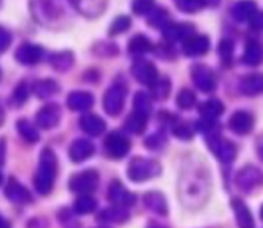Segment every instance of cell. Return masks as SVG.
Masks as SVG:
<instances>
[{"label":"cell","instance_id":"obj_38","mask_svg":"<svg viewBox=\"0 0 263 228\" xmlns=\"http://www.w3.org/2000/svg\"><path fill=\"white\" fill-rule=\"evenodd\" d=\"M172 131L177 138L182 139V141H189L194 137V128L189 123H183V121L174 124Z\"/></svg>","mask_w":263,"mask_h":228},{"label":"cell","instance_id":"obj_34","mask_svg":"<svg viewBox=\"0 0 263 228\" xmlns=\"http://www.w3.org/2000/svg\"><path fill=\"white\" fill-rule=\"evenodd\" d=\"M232 207H234L235 213H236V218L239 224L241 225V227H252V218H250L249 212H248L247 207L244 206V204H242L241 201H239V200H235V201H232Z\"/></svg>","mask_w":263,"mask_h":228},{"label":"cell","instance_id":"obj_4","mask_svg":"<svg viewBox=\"0 0 263 228\" xmlns=\"http://www.w3.org/2000/svg\"><path fill=\"white\" fill-rule=\"evenodd\" d=\"M161 166L158 161L145 158H135L128 166V177L133 182H145L158 177Z\"/></svg>","mask_w":263,"mask_h":228},{"label":"cell","instance_id":"obj_9","mask_svg":"<svg viewBox=\"0 0 263 228\" xmlns=\"http://www.w3.org/2000/svg\"><path fill=\"white\" fill-rule=\"evenodd\" d=\"M105 149L107 155L112 159H121L130 149V142L123 134L112 131L105 139Z\"/></svg>","mask_w":263,"mask_h":228},{"label":"cell","instance_id":"obj_37","mask_svg":"<svg viewBox=\"0 0 263 228\" xmlns=\"http://www.w3.org/2000/svg\"><path fill=\"white\" fill-rule=\"evenodd\" d=\"M262 83L263 80L259 76H249V78H245L242 80L241 89L247 94H253V93H257L258 90L262 89Z\"/></svg>","mask_w":263,"mask_h":228},{"label":"cell","instance_id":"obj_25","mask_svg":"<svg viewBox=\"0 0 263 228\" xmlns=\"http://www.w3.org/2000/svg\"><path fill=\"white\" fill-rule=\"evenodd\" d=\"M223 111H224L223 103H222L219 100H217V98L205 101V102L201 103L200 107H199V112L201 113V116L208 119L218 118Z\"/></svg>","mask_w":263,"mask_h":228},{"label":"cell","instance_id":"obj_53","mask_svg":"<svg viewBox=\"0 0 263 228\" xmlns=\"http://www.w3.org/2000/svg\"><path fill=\"white\" fill-rule=\"evenodd\" d=\"M2 182H3V176H2V173H0V184H2Z\"/></svg>","mask_w":263,"mask_h":228},{"label":"cell","instance_id":"obj_43","mask_svg":"<svg viewBox=\"0 0 263 228\" xmlns=\"http://www.w3.org/2000/svg\"><path fill=\"white\" fill-rule=\"evenodd\" d=\"M260 58H262V52H260L259 48L255 44H250L244 55L245 62L249 63V65H255V63L259 62Z\"/></svg>","mask_w":263,"mask_h":228},{"label":"cell","instance_id":"obj_33","mask_svg":"<svg viewBox=\"0 0 263 228\" xmlns=\"http://www.w3.org/2000/svg\"><path fill=\"white\" fill-rule=\"evenodd\" d=\"M133 106H135V111L143 113V115L150 116L151 111H153V102L148 94L143 92L136 93L135 98H133Z\"/></svg>","mask_w":263,"mask_h":228},{"label":"cell","instance_id":"obj_54","mask_svg":"<svg viewBox=\"0 0 263 228\" xmlns=\"http://www.w3.org/2000/svg\"><path fill=\"white\" fill-rule=\"evenodd\" d=\"M0 76H2V72H0Z\"/></svg>","mask_w":263,"mask_h":228},{"label":"cell","instance_id":"obj_50","mask_svg":"<svg viewBox=\"0 0 263 228\" xmlns=\"http://www.w3.org/2000/svg\"><path fill=\"white\" fill-rule=\"evenodd\" d=\"M204 6H209V7H217L219 4L221 0H203Z\"/></svg>","mask_w":263,"mask_h":228},{"label":"cell","instance_id":"obj_13","mask_svg":"<svg viewBox=\"0 0 263 228\" xmlns=\"http://www.w3.org/2000/svg\"><path fill=\"white\" fill-rule=\"evenodd\" d=\"M211 43L209 39L204 35H191L183 40L182 49L183 53L189 57H197V55L205 54L209 50Z\"/></svg>","mask_w":263,"mask_h":228},{"label":"cell","instance_id":"obj_22","mask_svg":"<svg viewBox=\"0 0 263 228\" xmlns=\"http://www.w3.org/2000/svg\"><path fill=\"white\" fill-rule=\"evenodd\" d=\"M229 125L230 129L236 134H247L252 129L253 119L244 111H237L231 116Z\"/></svg>","mask_w":263,"mask_h":228},{"label":"cell","instance_id":"obj_28","mask_svg":"<svg viewBox=\"0 0 263 228\" xmlns=\"http://www.w3.org/2000/svg\"><path fill=\"white\" fill-rule=\"evenodd\" d=\"M50 65L57 71L65 72L74 65V54L71 52L55 53L50 57Z\"/></svg>","mask_w":263,"mask_h":228},{"label":"cell","instance_id":"obj_30","mask_svg":"<svg viewBox=\"0 0 263 228\" xmlns=\"http://www.w3.org/2000/svg\"><path fill=\"white\" fill-rule=\"evenodd\" d=\"M74 207L78 214H89L97 207V201L90 194H80L75 201Z\"/></svg>","mask_w":263,"mask_h":228},{"label":"cell","instance_id":"obj_35","mask_svg":"<svg viewBox=\"0 0 263 228\" xmlns=\"http://www.w3.org/2000/svg\"><path fill=\"white\" fill-rule=\"evenodd\" d=\"M148 24L150 26L156 27V29H164L169 22V14L165 9H156V11H153L150 18H148Z\"/></svg>","mask_w":263,"mask_h":228},{"label":"cell","instance_id":"obj_44","mask_svg":"<svg viewBox=\"0 0 263 228\" xmlns=\"http://www.w3.org/2000/svg\"><path fill=\"white\" fill-rule=\"evenodd\" d=\"M166 143V138L163 133H156L154 136L148 137L145 141V146L148 149H159Z\"/></svg>","mask_w":263,"mask_h":228},{"label":"cell","instance_id":"obj_46","mask_svg":"<svg viewBox=\"0 0 263 228\" xmlns=\"http://www.w3.org/2000/svg\"><path fill=\"white\" fill-rule=\"evenodd\" d=\"M97 47H100V49L95 48V52L100 55H107V57H112V55L118 54V47L112 43H100L97 44Z\"/></svg>","mask_w":263,"mask_h":228},{"label":"cell","instance_id":"obj_6","mask_svg":"<svg viewBox=\"0 0 263 228\" xmlns=\"http://www.w3.org/2000/svg\"><path fill=\"white\" fill-rule=\"evenodd\" d=\"M100 183V176L96 170H84L82 173H77L71 177L69 182V187L71 191L78 194H92L97 189Z\"/></svg>","mask_w":263,"mask_h":228},{"label":"cell","instance_id":"obj_23","mask_svg":"<svg viewBox=\"0 0 263 228\" xmlns=\"http://www.w3.org/2000/svg\"><path fill=\"white\" fill-rule=\"evenodd\" d=\"M147 115H143V113L135 111V112L128 116L125 124H124V128L129 133L142 134L145 131L146 126H147Z\"/></svg>","mask_w":263,"mask_h":228},{"label":"cell","instance_id":"obj_8","mask_svg":"<svg viewBox=\"0 0 263 228\" xmlns=\"http://www.w3.org/2000/svg\"><path fill=\"white\" fill-rule=\"evenodd\" d=\"M191 78L197 89H200L201 92L211 93L216 89V76L208 66L195 65L191 71Z\"/></svg>","mask_w":263,"mask_h":228},{"label":"cell","instance_id":"obj_45","mask_svg":"<svg viewBox=\"0 0 263 228\" xmlns=\"http://www.w3.org/2000/svg\"><path fill=\"white\" fill-rule=\"evenodd\" d=\"M232 49H234V43H232L231 40L223 39L221 43H219L218 50H219V54H221L222 60H223V62L224 61H226V62H229V61L231 60Z\"/></svg>","mask_w":263,"mask_h":228},{"label":"cell","instance_id":"obj_21","mask_svg":"<svg viewBox=\"0 0 263 228\" xmlns=\"http://www.w3.org/2000/svg\"><path fill=\"white\" fill-rule=\"evenodd\" d=\"M143 204H145V206L147 207L148 210H151L153 213H156V214H168V204H166L165 197H164L163 194H160V192H147V194L143 196Z\"/></svg>","mask_w":263,"mask_h":228},{"label":"cell","instance_id":"obj_19","mask_svg":"<svg viewBox=\"0 0 263 228\" xmlns=\"http://www.w3.org/2000/svg\"><path fill=\"white\" fill-rule=\"evenodd\" d=\"M95 98L90 93L88 92H72L70 93L67 97V107L72 111H80V112H85L89 110L93 106Z\"/></svg>","mask_w":263,"mask_h":228},{"label":"cell","instance_id":"obj_36","mask_svg":"<svg viewBox=\"0 0 263 228\" xmlns=\"http://www.w3.org/2000/svg\"><path fill=\"white\" fill-rule=\"evenodd\" d=\"M177 106L182 110H190L191 107H194L195 101H196V97H195L194 92L190 89H181L179 93L177 94Z\"/></svg>","mask_w":263,"mask_h":228},{"label":"cell","instance_id":"obj_7","mask_svg":"<svg viewBox=\"0 0 263 228\" xmlns=\"http://www.w3.org/2000/svg\"><path fill=\"white\" fill-rule=\"evenodd\" d=\"M126 89L121 84H114L103 96V108L110 116H118L124 107Z\"/></svg>","mask_w":263,"mask_h":228},{"label":"cell","instance_id":"obj_26","mask_svg":"<svg viewBox=\"0 0 263 228\" xmlns=\"http://www.w3.org/2000/svg\"><path fill=\"white\" fill-rule=\"evenodd\" d=\"M58 89H60V87H58L57 83L52 79L40 80V82H37L36 84L34 85L35 94L39 98H42V100H47V98L54 96L55 93L58 92Z\"/></svg>","mask_w":263,"mask_h":228},{"label":"cell","instance_id":"obj_47","mask_svg":"<svg viewBox=\"0 0 263 228\" xmlns=\"http://www.w3.org/2000/svg\"><path fill=\"white\" fill-rule=\"evenodd\" d=\"M12 43V35L8 30L0 26V54L6 52Z\"/></svg>","mask_w":263,"mask_h":228},{"label":"cell","instance_id":"obj_3","mask_svg":"<svg viewBox=\"0 0 263 228\" xmlns=\"http://www.w3.org/2000/svg\"><path fill=\"white\" fill-rule=\"evenodd\" d=\"M57 176V156L53 149L44 148L40 154L39 168L34 178L35 188L40 195H48L53 188Z\"/></svg>","mask_w":263,"mask_h":228},{"label":"cell","instance_id":"obj_32","mask_svg":"<svg viewBox=\"0 0 263 228\" xmlns=\"http://www.w3.org/2000/svg\"><path fill=\"white\" fill-rule=\"evenodd\" d=\"M255 6L253 2H240L232 8V16L236 21H244L254 14Z\"/></svg>","mask_w":263,"mask_h":228},{"label":"cell","instance_id":"obj_2","mask_svg":"<svg viewBox=\"0 0 263 228\" xmlns=\"http://www.w3.org/2000/svg\"><path fill=\"white\" fill-rule=\"evenodd\" d=\"M35 20L47 27L60 26L69 14L70 0H30Z\"/></svg>","mask_w":263,"mask_h":228},{"label":"cell","instance_id":"obj_29","mask_svg":"<svg viewBox=\"0 0 263 228\" xmlns=\"http://www.w3.org/2000/svg\"><path fill=\"white\" fill-rule=\"evenodd\" d=\"M151 87V96L155 101H165L171 94V82L166 78L163 79H156Z\"/></svg>","mask_w":263,"mask_h":228},{"label":"cell","instance_id":"obj_10","mask_svg":"<svg viewBox=\"0 0 263 228\" xmlns=\"http://www.w3.org/2000/svg\"><path fill=\"white\" fill-rule=\"evenodd\" d=\"M132 73L136 79L145 85H151L158 79V70L153 62L147 60H137L132 66Z\"/></svg>","mask_w":263,"mask_h":228},{"label":"cell","instance_id":"obj_14","mask_svg":"<svg viewBox=\"0 0 263 228\" xmlns=\"http://www.w3.org/2000/svg\"><path fill=\"white\" fill-rule=\"evenodd\" d=\"M6 196L9 201L18 205H26L32 202V196L26 187L22 186L18 181L14 178L9 179L6 187Z\"/></svg>","mask_w":263,"mask_h":228},{"label":"cell","instance_id":"obj_17","mask_svg":"<svg viewBox=\"0 0 263 228\" xmlns=\"http://www.w3.org/2000/svg\"><path fill=\"white\" fill-rule=\"evenodd\" d=\"M95 152V146L88 139H77L72 142L69 149V156L74 163H82L87 160Z\"/></svg>","mask_w":263,"mask_h":228},{"label":"cell","instance_id":"obj_49","mask_svg":"<svg viewBox=\"0 0 263 228\" xmlns=\"http://www.w3.org/2000/svg\"><path fill=\"white\" fill-rule=\"evenodd\" d=\"M4 159H6V144L3 139H0V165L4 164Z\"/></svg>","mask_w":263,"mask_h":228},{"label":"cell","instance_id":"obj_51","mask_svg":"<svg viewBox=\"0 0 263 228\" xmlns=\"http://www.w3.org/2000/svg\"><path fill=\"white\" fill-rule=\"evenodd\" d=\"M4 227H9V223L7 222L2 215H0V228H4Z\"/></svg>","mask_w":263,"mask_h":228},{"label":"cell","instance_id":"obj_1","mask_svg":"<svg viewBox=\"0 0 263 228\" xmlns=\"http://www.w3.org/2000/svg\"><path fill=\"white\" fill-rule=\"evenodd\" d=\"M178 194L184 206L196 209L203 206L211 194V177L205 163L192 160L184 166L178 183Z\"/></svg>","mask_w":263,"mask_h":228},{"label":"cell","instance_id":"obj_42","mask_svg":"<svg viewBox=\"0 0 263 228\" xmlns=\"http://www.w3.org/2000/svg\"><path fill=\"white\" fill-rule=\"evenodd\" d=\"M132 9L138 16L150 13L154 9V0H133L132 2Z\"/></svg>","mask_w":263,"mask_h":228},{"label":"cell","instance_id":"obj_40","mask_svg":"<svg viewBox=\"0 0 263 228\" xmlns=\"http://www.w3.org/2000/svg\"><path fill=\"white\" fill-rule=\"evenodd\" d=\"M176 4L182 12L186 13H194L204 7L203 0H176Z\"/></svg>","mask_w":263,"mask_h":228},{"label":"cell","instance_id":"obj_11","mask_svg":"<svg viewBox=\"0 0 263 228\" xmlns=\"http://www.w3.org/2000/svg\"><path fill=\"white\" fill-rule=\"evenodd\" d=\"M61 108L55 103H48L37 111L35 120L42 129H52L60 123Z\"/></svg>","mask_w":263,"mask_h":228},{"label":"cell","instance_id":"obj_31","mask_svg":"<svg viewBox=\"0 0 263 228\" xmlns=\"http://www.w3.org/2000/svg\"><path fill=\"white\" fill-rule=\"evenodd\" d=\"M16 126H17V130H18V133L21 134L22 138L26 139L27 142H30V143H35V142L39 141V138H40L39 131H37V129L35 128V126L30 123V121L22 119V120L17 121Z\"/></svg>","mask_w":263,"mask_h":228},{"label":"cell","instance_id":"obj_18","mask_svg":"<svg viewBox=\"0 0 263 228\" xmlns=\"http://www.w3.org/2000/svg\"><path fill=\"white\" fill-rule=\"evenodd\" d=\"M80 128L83 131L92 137H97L102 134L106 129V123L102 118L92 112H87L80 118L79 120Z\"/></svg>","mask_w":263,"mask_h":228},{"label":"cell","instance_id":"obj_52","mask_svg":"<svg viewBox=\"0 0 263 228\" xmlns=\"http://www.w3.org/2000/svg\"><path fill=\"white\" fill-rule=\"evenodd\" d=\"M4 119H6V113H4V110H3V108L0 107V126L3 125Z\"/></svg>","mask_w":263,"mask_h":228},{"label":"cell","instance_id":"obj_27","mask_svg":"<svg viewBox=\"0 0 263 228\" xmlns=\"http://www.w3.org/2000/svg\"><path fill=\"white\" fill-rule=\"evenodd\" d=\"M129 214L124 206H118V205H112L108 209L103 210L101 214V219L108 223H123L128 219Z\"/></svg>","mask_w":263,"mask_h":228},{"label":"cell","instance_id":"obj_15","mask_svg":"<svg viewBox=\"0 0 263 228\" xmlns=\"http://www.w3.org/2000/svg\"><path fill=\"white\" fill-rule=\"evenodd\" d=\"M43 54H44V50L42 47L26 43L16 50L14 55H16V60L22 65H36L37 62H40Z\"/></svg>","mask_w":263,"mask_h":228},{"label":"cell","instance_id":"obj_41","mask_svg":"<svg viewBox=\"0 0 263 228\" xmlns=\"http://www.w3.org/2000/svg\"><path fill=\"white\" fill-rule=\"evenodd\" d=\"M27 97H29V88L25 83H21L18 87L14 89L13 96H12V105L20 107V106L24 105L26 102Z\"/></svg>","mask_w":263,"mask_h":228},{"label":"cell","instance_id":"obj_16","mask_svg":"<svg viewBox=\"0 0 263 228\" xmlns=\"http://www.w3.org/2000/svg\"><path fill=\"white\" fill-rule=\"evenodd\" d=\"M75 9L85 17H97L105 11L107 0H70Z\"/></svg>","mask_w":263,"mask_h":228},{"label":"cell","instance_id":"obj_24","mask_svg":"<svg viewBox=\"0 0 263 228\" xmlns=\"http://www.w3.org/2000/svg\"><path fill=\"white\" fill-rule=\"evenodd\" d=\"M154 49L153 44L145 35H136L128 43V50L133 55H142Z\"/></svg>","mask_w":263,"mask_h":228},{"label":"cell","instance_id":"obj_12","mask_svg":"<svg viewBox=\"0 0 263 228\" xmlns=\"http://www.w3.org/2000/svg\"><path fill=\"white\" fill-rule=\"evenodd\" d=\"M108 200L112 202L114 205L118 206H130L135 205L136 196L128 191L123 183L119 181H114L108 187Z\"/></svg>","mask_w":263,"mask_h":228},{"label":"cell","instance_id":"obj_5","mask_svg":"<svg viewBox=\"0 0 263 228\" xmlns=\"http://www.w3.org/2000/svg\"><path fill=\"white\" fill-rule=\"evenodd\" d=\"M206 143L211 151L222 161V163H230L236 156V149L232 146L231 142L219 137L218 133H208L206 136Z\"/></svg>","mask_w":263,"mask_h":228},{"label":"cell","instance_id":"obj_20","mask_svg":"<svg viewBox=\"0 0 263 228\" xmlns=\"http://www.w3.org/2000/svg\"><path fill=\"white\" fill-rule=\"evenodd\" d=\"M164 36L168 42L184 40L194 35V26L189 24H168L163 29Z\"/></svg>","mask_w":263,"mask_h":228},{"label":"cell","instance_id":"obj_48","mask_svg":"<svg viewBox=\"0 0 263 228\" xmlns=\"http://www.w3.org/2000/svg\"><path fill=\"white\" fill-rule=\"evenodd\" d=\"M160 52H158V55L161 58H165V60H172L174 58V48L169 44H160L159 49Z\"/></svg>","mask_w":263,"mask_h":228},{"label":"cell","instance_id":"obj_39","mask_svg":"<svg viewBox=\"0 0 263 228\" xmlns=\"http://www.w3.org/2000/svg\"><path fill=\"white\" fill-rule=\"evenodd\" d=\"M130 25H132V21L129 17L126 16L116 17L115 21H114L112 25L110 26V31H108V34H110L111 36H116V35L119 34H123V32H125L126 30L130 27Z\"/></svg>","mask_w":263,"mask_h":228}]
</instances>
